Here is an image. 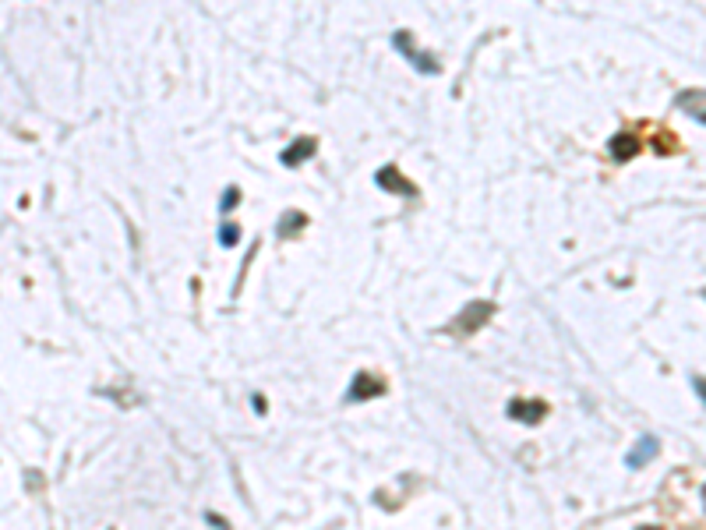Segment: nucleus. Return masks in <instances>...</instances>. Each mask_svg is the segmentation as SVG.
Listing matches in <instances>:
<instances>
[{"mask_svg":"<svg viewBox=\"0 0 706 530\" xmlns=\"http://www.w3.org/2000/svg\"><path fill=\"white\" fill-rule=\"evenodd\" d=\"M703 502H706V488H703Z\"/></svg>","mask_w":706,"mask_h":530,"instance_id":"obj_15","label":"nucleus"},{"mask_svg":"<svg viewBox=\"0 0 706 530\" xmlns=\"http://www.w3.org/2000/svg\"><path fill=\"white\" fill-rule=\"evenodd\" d=\"M544 414H548V403H540V400H512V403H509V417H512V421H523V424L544 421Z\"/></svg>","mask_w":706,"mask_h":530,"instance_id":"obj_2","label":"nucleus"},{"mask_svg":"<svg viewBox=\"0 0 706 530\" xmlns=\"http://www.w3.org/2000/svg\"><path fill=\"white\" fill-rule=\"evenodd\" d=\"M692 386H696V389H699V396L706 400V382H703V379H692Z\"/></svg>","mask_w":706,"mask_h":530,"instance_id":"obj_12","label":"nucleus"},{"mask_svg":"<svg viewBox=\"0 0 706 530\" xmlns=\"http://www.w3.org/2000/svg\"><path fill=\"white\" fill-rule=\"evenodd\" d=\"M300 227H304V216H297V212H286L283 223H279V237H290V234L300 230Z\"/></svg>","mask_w":706,"mask_h":530,"instance_id":"obj_9","label":"nucleus"},{"mask_svg":"<svg viewBox=\"0 0 706 530\" xmlns=\"http://www.w3.org/2000/svg\"><path fill=\"white\" fill-rule=\"evenodd\" d=\"M220 241H223V248H233V244H237V241H240V230H237V227H230V223H227V227H223V230H220Z\"/></svg>","mask_w":706,"mask_h":530,"instance_id":"obj_10","label":"nucleus"},{"mask_svg":"<svg viewBox=\"0 0 706 530\" xmlns=\"http://www.w3.org/2000/svg\"><path fill=\"white\" fill-rule=\"evenodd\" d=\"M237 198H240V191H237V188H227V195H223V205H220V209H223V212H233Z\"/></svg>","mask_w":706,"mask_h":530,"instance_id":"obj_11","label":"nucleus"},{"mask_svg":"<svg viewBox=\"0 0 706 530\" xmlns=\"http://www.w3.org/2000/svg\"><path fill=\"white\" fill-rule=\"evenodd\" d=\"M699 121H706V110H699Z\"/></svg>","mask_w":706,"mask_h":530,"instance_id":"obj_14","label":"nucleus"},{"mask_svg":"<svg viewBox=\"0 0 706 530\" xmlns=\"http://www.w3.org/2000/svg\"><path fill=\"white\" fill-rule=\"evenodd\" d=\"M654 453H657V439H643V442H639V446L629 453V467H643V463H646L650 456H654Z\"/></svg>","mask_w":706,"mask_h":530,"instance_id":"obj_8","label":"nucleus"},{"mask_svg":"<svg viewBox=\"0 0 706 530\" xmlns=\"http://www.w3.org/2000/svg\"><path fill=\"white\" fill-rule=\"evenodd\" d=\"M611 152H615V159H629V156H636V152H639L636 135H615V138H611Z\"/></svg>","mask_w":706,"mask_h":530,"instance_id":"obj_7","label":"nucleus"},{"mask_svg":"<svg viewBox=\"0 0 706 530\" xmlns=\"http://www.w3.org/2000/svg\"><path fill=\"white\" fill-rule=\"evenodd\" d=\"M382 393H385V382H382V379L367 375V371L353 375V386H350V400H353V403H364V400H371V396H382Z\"/></svg>","mask_w":706,"mask_h":530,"instance_id":"obj_3","label":"nucleus"},{"mask_svg":"<svg viewBox=\"0 0 706 530\" xmlns=\"http://www.w3.org/2000/svg\"><path fill=\"white\" fill-rule=\"evenodd\" d=\"M639 530H661V527H639Z\"/></svg>","mask_w":706,"mask_h":530,"instance_id":"obj_13","label":"nucleus"},{"mask_svg":"<svg viewBox=\"0 0 706 530\" xmlns=\"http://www.w3.org/2000/svg\"><path fill=\"white\" fill-rule=\"evenodd\" d=\"M314 152V138H300V142H293L286 152H283V163L286 167H293V163H304V159Z\"/></svg>","mask_w":706,"mask_h":530,"instance_id":"obj_6","label":"nucleus"},{"mask_svg":"<svg viewBox=\"0 0 706 530\" xmlns=\"http://www.w3.org/2000/svg\"><path fill=\"white\" fill-rule=\"evenodd\" d=\"M491 315H495V308H491V304H487V301H477V304H470V308L459 315V329L473 333V329H477V326H484Z\"/></svg>","mask_w":706,"mask_h":530,"instance_id":"obj_4","label":"nucleus"},{"mask_svg":"<svg viewBox=\"0 0 706 530\" xmlns=\"http://www.w3.org/2000/svg\"><path fill=\"white\" fill-rule=\"evenodd\" d=\"M392 43H396V50L403 53L406 61H413V68H417V71H424V75H434V71H438V61H434L431 53L417 50L413 36H406V32H396V36H392Z\"/></svg>","mask_w":706,"mask_h":530,"instance_id":"obj_1","label":"nucleus"},{"mask_svg":"<svg viewBox=\"0 0 706 530\" xmlns=\"http://www.w3.org/2000/svg\"><path fill=\"white\" fill-rule=\"evenodd\" d=\"M378 184H382L385 191H396V195H413V188H410V184H403V177H399V170H396V167L378 170Z\"/></svg>","mask_w":706,"mask_h":530,"instance_id":"obj_5","label":"nucleus"}]
</instances>
